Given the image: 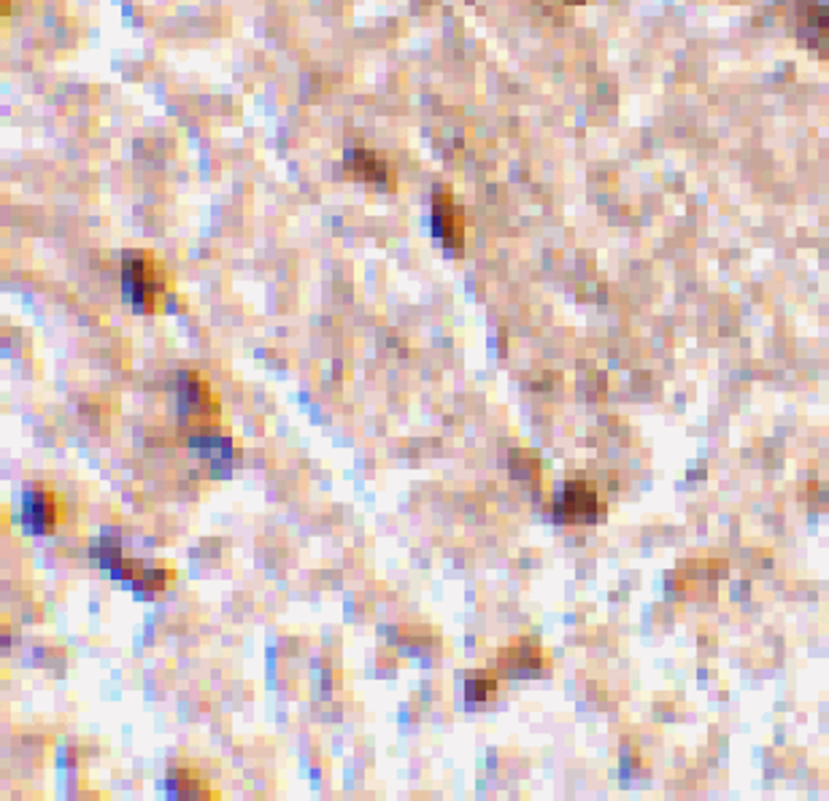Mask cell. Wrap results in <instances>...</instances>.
Instances as JSON below:
<instances>
[{
    "label": "cell",
    "mask_w": 829,
    "mask_h": 801,
    "mask_svg": "<svg viewBox=\"0 0 829 801\" xmlns=\"http://www.w3.org/2000/svg\"><path fill=\"white\" fill-rule=\"evenodd\" d=\"M433 230L446 252H457L465 243V211L459 209L448 186H435Z\"/></svg>",
    "instance_id": "8"
},
{
    "label": "cell",
    "mask_w": 829,
    "mask_h": 801,
    "mask_svg": "<svg viewBox=\"0 0 829 801\" xmlns=\"http://www.w3.org/2000/svg\"><path fill=\"white\" fill-rule=\"evenodd\" d=\"M184 446L205 467V478H228L241 459V443L228 429L205 427L184 432Z\"/></svg>",
    "instance_id": "3"
},
{
    "label": "cell",
    "mask_w": 829,
    "mask_h": 801,
    "mask_svg": "<svg viewBox=\"0 0 829 801\" xmlns=\"http://www.w3.org/2000/svg\"><path fill=\"white\" fill-rule=\"evenodd\" d=\"M552 667L546 650L535 637H516L506 648H501L495 659V675L497 678H544Z\"/></svg>",
    "instance_id": "6"
},
{
    "label": "cell",
    "mask_w": 829,
    "mask_h": 801,
    "mask_svg": "<svg viewBox=\"0 0 829 801\" xmlns=\"http://www.w3.org/2000/svg\"><path fill=\"white\" fill-rule=\"evenodd\" d=\"M105 569H111L117 580H124L135 588V594L141 597H152V594L165 591V588L173 586L176 580V567L171 565H149V561H135V559H124L122 554H117L114 559L105 565Z\"/></svg>",
    "instance_id": "7"
},
{
    "label": "cell",
    "mask_w": 829,
    "mask_h": 801,
    "mask_svg": "<svg viewBox=\"0 0 829 801\" xmlns=\"http://www.w3.org/2000/svg\"><path fill=\"white\" fill-rule=\"evenodd\" d=\"M179 381V429H205L222 424V397L201 371L184 367Z\"/></svg>",
    "instance_id": "2"
},
{
    "label": "cell",
    "mask_w": 829,
    "mask_h": 801,
    "mask_svg": "<svg viewBox=\"0 0 829 801\" xmlns=\"http://www.w3.org/2000/svg\"><path fill=\"white\" fill-rule=\"evenodd\" d=\"M62 516H65V505H62L60 494L43 480H33L24 486L22 494V527L30 535H52L60 527Z\"/></svg>",
    "instance_id": "5"
},
{
    "label": "cell",
    "mask_w": 829,
    "mask_h": 801,
    "mask_svg": "<svg viewBox=\"0 0 829 801\" xmlns=\"http://www.w3.org/2000/svg\"><path fill=\"white\" fill-rule=\"evenodd\" d=\"M497 691V675H473L465 680V702H489Z\"/></svg>",
    "instance_id": "11"
},
{
    "label": "cell",
    "mask_w": 829,
    "mask_h": 801,
    "mask_svg": "<svg viewBox=\"0 0 829 801\" xmlns=\"http://www.w3.org/2000/svg\"><path fill=\"white\" fill-rule=\"evenodd\" d=\"M165 791L173 799H216V788H211V782L198 772L192 763H176V767L168 769L165 778Z\"/></svg>",
    "instance_id": "9"
},
{
    "label": "cell",
    "mask_w": 829,
    "mask_h": 801,
    "mask_svg": "<svg viewBox=\"0 0 829 801\" xmlns=\"http://www.w3.org/2000/svg\"><path fill=\"white\" fill-rule=\"evenodd\" d=\"M344 165L354 179L371 181V184H386V181H390V168H386V162L382 156L367 152V149H348L344 156Z\"/></svg>",
    "instance_id": "10"
},
{
    "label": "cell",
    "mask_w": 829,
    "mask_h": 801,
    "mask_svg": "<svg viewBox=\"0 0 829 801\" xmlns=\"http://www.w3.org/2000/svg\"><path fill=\"white\" fill-rule=\"evenodd\" d=\"M603 516H606V505H603L597 486L592 484V480H567L563 491L554 499V518H557L559 524L587 527V524L600 521Z\"/></svg>",
    "instance_id": "4"
},
{
    "label": "cell",
    "mask_w": 829,
    "mask_h": 801,
    "mask_svg": "<svg viewBox=\"0 0 829 801\" xmlns=\"http://www.w3.org/2000/svg\"><path fill=\"white\" fill-rule=\"evenodd\" d=\"M168 281L162 262L146 249H128L122 254V292L135 313H154L165 305Z\"/></svg>",
    "instance_id": "1"
}]
</instances>
